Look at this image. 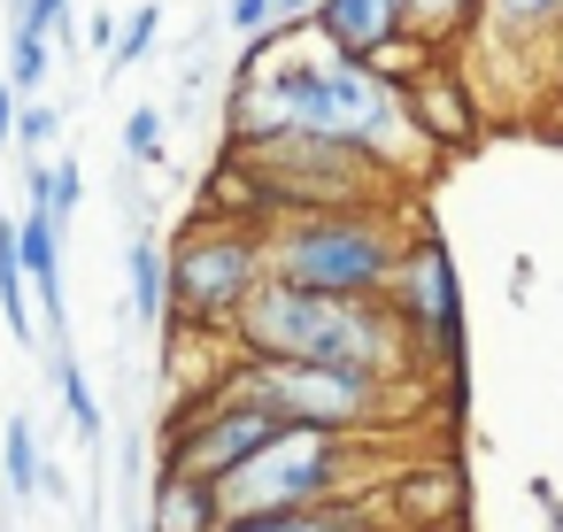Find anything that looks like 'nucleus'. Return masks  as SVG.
I'll list each match as a JSON object with an SVG mask.
<instances>
[{
    "label": "nucleus",
    "mask_w": 563,
    "mask_h": 532,
    "mask_svg": "<svg viewBox=\"0 0 563 532\" xmlns=\"http://www.w3.org/2000/svg\"><path fill=\"white\" fill-rule=\"evenodd\" d=\"M24 24H32V32H47L55 47H70V0H32Z\"/></svg>",
    "instance_id": "nucleus-23"
},
{
    "label": "nucleus",
    "mask_w": 563,
    "mask_h": 532,
    "mask_svg": "<svg viewBox=\"0 0 563 532\" xmlns=\"http://www.w3.org/2000/svg\"><path fill=\"white\" fill-rule=\"evenodd\" d=\"M525 494H532V509L548 517V532H563V501H555V486H548V478H532Z\"/></svg>",
    "instance_id": "nucleus-26"
},
{
    "label": "nucleus",
    "mask_w": 563,
    "mask_h": 532,
    "mask_svg": "<svg viewBox=\"0 0 563 532\" xmlns=\"http://www.w3.org/2000/svg\"><path fill=\"white\" fill-rule=\"evenodd\" d=\"M232 355L378 378V386H401L417 370V347H409V332L386 301H332V293H294V286L255 293V309L232 332Z\"/></svg>",
    "instance_id": "nucleus-1"
},
{
    "label": "nucleus",
    "mask_w": 563,
    "mask_h": 532,
    "mask_svg": "<svg viewBox=\"0 0 563 532\" xmlns=\"http://www.w3.org/2000/svg\"><path fill=\"white\" fill-rule=\"evenodd\" d=\"M0 324H9L24 347H47V340H40V317H32V278H24V255H16V217H0Z\"/></svg>",
    "instance_id": "nucleus-13"
},
{
    "label": "nucleus",
    "mask_w": 563,
    "mask_h": 532,
    "mask_svg": "<svg viewBox=\"0 0 563 532\" xmlns=\"http://www.w3.org/2000/svg\"><path fill=\"white\" fill-rule=\"evenodd\" d=\"M224 394H240L247 409L278 417L286 432H332V440H363L394 386L378 378H340V370H301V363H255V355H232L224 363Z\"/></svg>",
    "instance_id": "nucleus-4"
},
{
    "label": "nucleus",
    "mask_w": 563,
    "mask_h": 532,
    "mask_svg": "<svg viewBox=\"0 0 563 532\" xmlns=\"http://www.w3.org/2000/svg\"><path fill=\"white\" fill-rule=\"evenodd\" d=\"M401 255H409V232H401V217L386 201L271 224V286H294V293L386 301L394 278H401Z\"/></svg>",
    "instance_id": "nucleus-2"
},
{
    "label": "nucleus",
    "mask_w": 563,
    "mask_h": 532,
    "mask_svg": "<svg viewBox=\"0 0 563 532\" xmlns=\"http://www.w3.org/2000/svg\"><path fill=\"white\" fill-rule=\"evenodd\" d=\"M263 286H271V232L224 224V217H194L170 240V324L178 332L232 340Z\"/></svg>",
    "instance_id": "nucleus-3"
},
{
    "label": "nucleus",
    "mask_w": 563,
    "mask_h": 532,
    "mask_svg": "<svg viewBox=\"0 0 563 532\" xmlns=\"http://www.w3.org/2000/svg\"><path fill=\"white\" fill-rule=\"evenodd\" d=\"M355 478H363V440L286 432L271 455H255L240 478H224L217 501H224V517H301V509L355 501Z\"/></svg>",
    "instance_id": "nucleus-5"
},
{
    "label": "nucleus",
    "mask_w": 563,
    "mask_h": 532,
    "mask_svg": "<svg viewBox=\"0 0 563 532\" xmlns=\"http://www.w3.org/2000/svg\"><path fill=\"white\" fill-rule=\"evenodd\" d=\"M47 378H55V394H63V409H70V424H78V440H93L101 447V401H93V386H86V363L78 355H47Z\"/></svg>",
    "instance_id": "nucleus-17"
},
{
    "label": "nucleus",
    "mask_w": 563,
    "mask_h": 532,
    "mask_svg": "<svg viewBox=\"0 0 563 532\" xmlns=\"http://www.w3.org/2000/svg\"><path fill=\"white\" fill-rule=\"evenodd\" d=\"M24 193H32V209H55V217L70 224V217H78V201H86V170H78V155L24 163Z\"/></svg>",
    "instance_id": "nucleus-16"
},
{
    "label": "nucleus",
    "mask_w": 563,
    "mask_h": 532,
    "mask_svg": "<svg viewBox=\"0 0 563 532\" xmlns=\"http://www.w3.org/2000/svg\"><path fill=\"white\" fill-rule=\"evenodd\" d=\"M55 78V40L32 32V24H9V86L16 93H40Z\"/></svg>",
    "instance_id": "nucleus-18"
},
{
    "label": "nucleus",
    "mask_w": 563,
    "mask_h": 532,
    "mask_svg": "<svg viewBox=\"0 0 563 532\" xmlns=\"http://www.w3.org/2000/svg\"><path fill=\"white\" fill-rule=\"evenodd\" d=\"M63 140V117H55V101H24V124H16V147H24V163H47V147Z\"/></svg>",
    "instance_id": "nucleus-20"
},
{
    "label": "nucleus",
    "mask_w": 563,
    "mask_h": 532,
    "mask_svg": "<svg viewBox=\"0 0 563 532\" xmlns=\"http://www.w3.org/2000/svg\"><path fill=\"white\" fill-rule=\"evenodd\" d=\"M217 524H224L217 486L178 478V470H155V509H147V532H217Z\"/></svg>",
    "instance_id": "nucleus-10"
},
{
    "label": "nucleus",
    "mask_w": 563,
    "mask_h": 532,
    "mask_svg": "<svg viewBox=\"0 0 563 532\" xmlns=\"http://www.w3.org/2000/svg\"><path fill=\"white\" fill-rule=\"evenodd\" d=\"M494 47H540V40H563V0H486V24H478Z\"/></svg>",
    "instance_id": "nucleus-12"
},
{
    "label": "nucleus",
    "mask_w": 563,
    "mask_h": 532,
    "mask_svg": "<svg viewBox=\"0 0 563 532\" xmlns=\"http://www.w3.org/2000/svg\"><path fill=\"white\" fill-rule=\"evenodd\" d=\"M278 440H286V424L263 417V409H247L240 394H224V370H217V386L201 401H186L178 417H163V470L201 478V486H224L255 455H271Z\"/></svg>",
    "instance_id": "nucleus-6"
},
{
    "label": "nucleus",
    "mask_w": 563,
    "mask_h": 532,
    "mask_svg": "<svg viewBox=\"0 0 563 532\" xmlns=\"http://www.w3.org/2000/svg\"><path fill=\"white\" fill-rule=\"evenodd\" d=\"M224 24H232V40L255 47V40H271L286 16H278V0H224Z\"/></svg>",
    "instance_id": "nucleus-21"
},
{
    "label": "nucleus",
    "mask_w": 563,
    "mask_h": 532,
    "mask_svg": "<svg viewBox=\"0 0 563 532\" xmlns=\"http://www.w3.org/2000/svg\"><path fill=\"white\" fill-rule=\"evenodd\" d=\"M16 124H24V93L9 86V70H0V140H16Z\"/></svg>",
    "instance_id": "nucleus-25"
},
{
    "label": "nucleus",
    "mask_w": 563,
    "mask_h": 532,
    "mask_svg": "<svg viewBox=\"0 0 563 532\" xmlns=\"http://www.w3.org/2000/svg\"><path fill=\"white\" fill-rule=\"evenodd\" d=\"M386 309L401 317V332H409L417 363H440V370H455V363H463V286H455V263H448V247H440L432 232H417V240H409V255H401V278H394Z\"/></svg>",
    "instance_id": "nucleus-7"
},
{
    "label": "nucleus",
    "mask_w": 563,
    "mask_h": 532,
    "mask_svg": "<svg viewBox=\"0 0 563 532\" xmlns=\"http://www.w3.org/2000/svg\"><path fill=\"white\" fill-rule=\"evenodd\" d=\"M401 109H409V124H417L424 147H463V140L478 132V101H471V86H463L455 70H424V78L401 93Z\"/></svg>",
    "instance_id": "nucleus-9"
},
{
    "label": "nucleus",
    "mask_w": 563,
    "mask_h": 532,
    "mask_svg": "<svg viewBox=\"0 0 563 532\" xmlns=\"http://www.w3.org/2000/svg\"><path fill=\"white\" fill-rule=\"evenodd\" d=\"M478 24H486V0H409V40L432 47V55H448Z\"/></svg>",
    "instance_id": "nucleus-14"
},
{
    "label": "nucleus",
    "mask_w": 563,
    "mask_h": 532,
    "mask_svg": "<svg viewBox=\"0 0 563 532\" xmlns=\"http://www.w3.org/2000/svg\"><path fill=\"white\" fill-rule=\"evenodd\" d=\"M86 40L117 63V47H124V16H117V9H93V16H86Z\"/></svg>",
    "instance_id": "nucleus-24"
},
{
    "label": "nucleus",
    "mask_w": 563,
    "mask_h": 532,
    "mask_svg": "<svg viewBox=\"0 0 563 532\" xmlns=\"http://www.w3.org/2000/svg\"><path fill=\"white\" fill-rule=\"evenodd\" d=\"M155 32H163V9H132V16H124V47H117V63H109V78H117V70H132V63H147Z\"/></svg>",
    "instance_id": "nucleus-22"
},
{
    "label": "nucleus",
    "mask_w": 563,
    "mask_h": 532,
    "mask_svg": "<svg viewBox=\"0 0 563 532\" xmlns=\"http://www.w3.org/2000/svg\"><path fill=\"white\" fill-rule=\"evenodd\" d=\"M0 478H9L16 501H40L47 455H40V424H32V417H9V424H0Z\"/></svg>",
    "instance_id": "nucleus-15"
},
{
    "label": "nucleus",
    "mask_w": 563,
    "mask_h": 532,
    "mask_svg": "<svg viewBox=\"0 0 563 532\" xmlns=\"http://www.w3.org/2000/svg\"><path fill=\"white\" fill-rule=\"evenodd\" d=\"M124 155H132V163H163V155H170V124H163L155 101H140V109L124 117Z\"/></svg>",
    "instance_id": "nucleus-19"
},
{
    "label": "nucleus",
    "mask_w": 563,
    "mask_h": 532,
    "mask_svg": "<svg viewBox=\"0 0 563 532\" xmlns=\"http://www.w3.org/2000/svg\"><path fill=\"white\" fill-rule=\"evenodd\" d=\"M317 9H324V0H278V16H286V24H301V16H317Z\"/></svg>",
    "instance_id": "nucleus-27"
},
{
    "label": "nucleus",
    "mask_w": 563,
    "mask_h": 532,
    "mask_svg": "<svg viewBox=\"0 0 563 532\" xmlns=\"http://www.w3.org/2000/svg\"><path fill=\"white\" fill-rule=\"evenodd\" d=\"M309 24L340 63H378L386 47L409 40V0H324Z\"/></svg>",
    "instance_id": "nucleus-8"
},
{
    "label": "nucleus",
    "mask_w": 563,
    "mask_h": 532,
    "mask_svg": "<svg viewBox=\"0 0 563 532\" xmlns=\"http://www.w3.org/2000/svg\"><path fill=\"white\" fill-rule=\"evenodd\" d=\"M124 286H132V324H163V309H170V247L155 232H140L124 247Z\"/></svg>",
    "instance_id": "nucleus-11"
}]
</instances>
